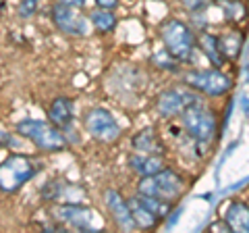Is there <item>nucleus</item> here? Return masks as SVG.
<instances>
[{
    "instance_id": "20",
    "label": "nucleus",
    "mask_w": 249,
    "mask_h": 233,
    "mask_svg": "<svg viewBox=\"0 0 249 233\" xmlns=\"http://www.w3.org/2000/svg\"><path fill=\"white\" fill-rule=\"evenodd\" d=\"M218 6L227 13V19L229 21H241L247 15L245 6L239 2V0H218Z\"/></svg>"
},
{
    "instance_id": "6",
    "label": "nucleus",
    "mask_w": 249,
    "mask_h": 233,
    "mask_svg": "<svg viewBox=\"0 0 249 233\" xmlns=\"http://www.w3.org/2000/svg\"><path fill=\"white\" fill-rule=\"evenodd\" d=\"M185 83L189 88L201 92L206 96H222L232 88L229 75L220 73L218 69H199V71H189L185 75Z\"/></svg>"
},
{
    "instance_id": "23",
    "label": "nucleus",
    "mask_w": 249,
    "mask_h": 233,
    "mask_svg": "<svg viewBox=\"0 0 249 233\" xmlns=\"http://www.w3.org/2000/svg\"><path fill=\"white\" fill-rule=\"evenodd\" d=\"M154 63H158V67L168 69V71H175V69H177V58H175L168 50H162V52L156 54V57H154Z\"/></svg>"
},
{
    "instance_id": "15",
    "label": "nucleus",
    "mask_w": 249,
    "mask_h": 233,
    "mask_svg": "<svg viewBox=\"0 0 249 233\" xmlns=\"http://www.w3.org/2000/svg\"><path fill=\"white\" fill-rule=\"evenodd\" d=\"M129 204V211H131V216H133L135 221V227H142V229H152L156 227V223H158V216H156L150 208H147L142 200L137 198H129L127 200Z\"/></svg>"
},
{
    "instance_id": "4",
    "label": "nucleus",
    "mask_w": 249,
    "mask_h": 233,
    "mask_svg": "<svg viewBox=\"0 0 249 233\" xmlns=\"http://www.w3.org/2000/svg\"><path fill=\"white\" fill-rule=\"evenodd\" d=\"M137 190H139L142 196H154V198L173 202V200H177L178 196H181L183 179H181V175L175 173V171L162 169L160 173H156V175L142 177Z\"/></svg>"
},
{
    "instance_id": "1",
    "label": "nucleus",
    "mask_w": 249,
    "mask_h": 233,
    "mask_svg": "<svg viewBox=\"0 0 249 233\" xmlns=\"http://www.w3.org/2000/svg\"><path fill=\"white\" fill-rule=\"evenodd\" d=\"M160 38L164 42L166 50L173 54L177 60H191L193 50H196V34L187 23L178 19H168L162 23L160 27Z\"/></svg>"
},
{
    "instance_id": "13",
    "label": "nucleus",
    "mask_w": 249,
    "mask_h": 233,
    "mask_svg": "<svg viewBox=\"0 0 249 233\" xmlns=\"http://www.w3.org/2000/svg\"><path fill=\"white\" fill-rule=\"evenodd\" d=\"M129 167L135 171L139 177H147V175H156L164 169V162L158 154H142L135 152L129 156Z\"/></svg>"
},
{
    "instance_id": "9",
    "label": "nucleus",
    "mask_w": 249,
    "mask_h": 233,
    "mask_svg": "<svg viewBox=\"0 0 249 233\" xmlns=\"http://www.w3.org/2000/svg\"><path fill=\"white\" fill-rule=\"evenodd\" d=\"M54 216H56L60 223H65L67 227H73L79 231H98L91 225L96 213L81 204H60L54 208Z\"/></svg>"
},
{
    "instance_id": "29",
    "label": "nucleus",
    "mask_w": 249,
    "mask_h": 233,
    "mask_svg": "<svg viewBox=\"0 0 249 233\" xmlns=\"http://www.w3.org/2000/svg\"><path fill=\"white\" fill-rule=\"evenodd\" d=\"M2 13H4V2L0 0V15H2Z\"/></svg>"
},
{
    "instance_id": "7",
    "label": "nucleus",
    "mask_w": 249,
    "mask_h": 233,
    "mask_svg": "<svg viewBox=\"0 0 249 233\" xmlns=\"http://www.w3.org/2000/svg\"><path fill=\"white\" fill-rule=\"evenodd\" d=\"M85 129L91 134V137L100 139V142H114L121 136V127L110 111L106 108H91L85 115Z\"/></svg>"
},
{
    "instance_id": "25",
    "label": "nucleus",
    "mask_w": 249,
    "mask_h": 233,
    "mask_svg": "<svg viewBox=\"0 0 249 233\" xmlns=\"http://www.w3.org/2000/svg\"><path fill=\"white\" fill-rule=\"evenodd\" d=\"M183 6L187 11H191V13H197V11H204L206 6L210 4V0H181Z\"/></svg>"
},
{
    "instance_id": "14",
    "label": "nucleus",
    "mask_w": 249,
    "mask_h": 233,
    "mask_svg": "<svg viewBox=\"0 0 249 233\" xmlns=\"http://www.w3.org/2000/svg\"><path fill=\"white\" fill-rule=\"evenodd\" d=\"M48 119H50V123H54V125L60 129L69 127V123L73 121V102L65 96L54 98L48 108Z\"/></svg>"
},
{
    "instance_id": "21",
    "label": "nucleus",
    "mask_w": 249,
    "mask_h": 233,
    "mask_svg": "<svg viewBox=\"0 0 249 233\" xmlns=\"http://www.w3.org/2000/svg\"><path fill=\"white\" fill-rule=\"evenodd\" d=\"M139 200H142L143 204L158 216V219L166 216L168 211H170V202H166V200H160V198H154V196H142V194H139Z\"/></svg>"
},
{
    "instance_id": "28",
    "label": "nucleus",
    "mask_w": 249,
    "mask_h": 233,
    "mask_svg": "<svg viewBox=\"0 0 249 233\" xmlns=\"http://www.w3.org/2000/svg\"><path fill=\"white\" fill-rule=\"evenodd\" d=\"M4 142H11V137L6 136V134H0V146H2Z\"/></svg>"
},
{
    "instance_id": "27",
    "label": "nucleus",
    "mask_w": 249,
    "mask_h": 233,
    "mask_svg": "<svg viewBox=\"0 0 249 233\" xmlns=\"http://www.w3.org/2000/svg\"><path fill=\"white\" fill-rule=\"evenodd\" d=\"M96 4L102 6V9H114L119 4V0H96Z\"/></svg>"
},
{
    "instance_id": "12",
    "label": "nucleus",
    "mask_w": 249,
    "mask_h": 233,
    "mask_svg": "<svg viewBox=\"0 0 249 233\" xmlns=\"http://www.w3.org/2000/svg\"><path fill=\"white\" fill-rule=\"evenodd\" d=\"M224 221L231 231L249 233V206L245 202H231L224 211Z\"/></svg>"
},
{
    "instance_id": "22",
    "label": "nucleus",
    "mask_w": 249,
    "mask_h": 233,
    "mask_svg": "<svg viewBox=\"0 0 249 233\" xmlns=\"http://www.w3.org/2000/svg\"><path fill=\"white\" fill-rule=\"evenodd\" d=\"M62 196V183L60 181H48L42 188V198L44 200H58Z\"/></svg>"
},
{
    "instance_id": "24",
    "label": "nucleus",
    "mask_w": 249,
    "mask_h": 233,
    "mask_svg": "<svg viewBox=\"0 0 249 233\" xmlns=\"http://www.w3.org/2000/svg\"><path fill=\"white\" fill-rule=\"evenodd\" d=\"M40 2H42V0H21V2H19V17H23V19L31 17V15L37 11Z\"/></svg>"
},
{
    "instance_id": "16",
    "label": "nucleus",
    "mask_w": 249,
    "mask_h": 233,
    "mask_svg": "<svg viewBox=\"0 0 249 233\" xmlns=\"http://www.w3.org/2000/svg\"><path fill=\"white\" fill-rule=\"evenodd\" d=\"M197 46L201 48V52L208 57V60L214 65V69H220L224 65L227 57L222 54L220 50V44H218V36H212V34H201L197 38Z\"/></svg>"
},
{
    "instance_id": "18",
    "label": "nucleus",
    "mask_w": 249,
    "mask_h": 233,
    "mask_svg": "<svg viewBox=\"0 0 249 233\" xmlns=\"http://www.w3.org/2000/svg\"><path fill=\"white\" fill-rule=\"evenodd\" d=\"M91 23H93V27L98 29V32H112V29L116 27V15L112 13V9H96V11H91Z\"/></svg>"
},
{
    "instance_id": "26",
    "label": "nucleus",
    "mask_w": 249,
    "mask_h": 233,
    "mask_svg": "<svg viewBox=\"0 0 249 233\" xmlns=\"http://www.w3.org/2000/svg\"><path fill=\"white\" fill-rule=\"evenodd\" d=\"M56 2H60V4H67V6H73V9H83L88 0H56Z\"/></svg>"
},
{
    "instance_id": "2",
    "label": "nucleus",
    "mask_w": 249,
    "mask_h": 233,
    "mask_svg": "<svg viewBox=\"0 0 249 233\" xmlns=\"http://www.w3.org/2000/svg\"><path fill=\"white\" fill-rule=\"evenodd\" d=\"M17 131L23 136L31 139L40 150L46 152H56L67 148V137H65V131H60V127H56L54 123H44V121H34V119H27V121H21L17 125Z\"/></svg>"
},
{
    "instance_id": "8",
    "label": "nucleus",
    "mask_w": 249,
    "mask_h": 233,
    "mask_svg": "<svg viewBox=\"0 0 249 233\" xmlns=\"http://www.w3.org/2000/svg\"><path fill=\"white\" fill-rule=\"evenodd\" d=\"M52 21L60 32H65L69 36H85L89 32L88 19L77 13V9H73V6H67L60 2L52 6Z\"/></svg>"
},
{
    "instance_id": "3",
    "label": "nucleus",
    "mask_w": 249,
    "mask_h": 233,
    "mask_svg": "<svg viewBox=\"0 0 249 233\" xmlns=\"http://www.w3.org/2000/svg\"><path fill=\"white\" fill-rule=\"evenodd\" d=\"M183 127L187 136L193 137L197 144H210L216 136V116L212 111H208L206 106L199 102H193L181 113Z\"/></svg>"
},
{
    "instance_id": "10",
    "label": "nucleus",
    "mask_w": 249,
    "mask_h": 233,
    "mask_svg": "<svg viewBox=\"0 0 249 233\" xmlns=\"http://www.w3.org/2000/svg\"><path fill=\"white\" fill-rule=\"evenodd\" d=\"M193 102H197L196 94H191V92H187L183 88H170L166 92H162L158 98V115L162 119H170V116L181 115Z\"/></svg>"
},
{
    "instance_id": "11",
    "label": "nucleus",
    "mask_w": 249,
    "mask_h": 233,
    "mask_svg": "<svg viewBox=\"0 0 249 233\" xmlns=\"http://www.w3.org/2000/svg\"><path fill=\"white\" fill-rule=\"evenodd\" d=\"M106 206H108V211H110V214L114 216V221L119 223V227L127 229V231L135 229V221H133V216H131L129 204L119 192H114V190L106 192Z\"/></svg>"
},
{
    "instance_id": "5",
    "label": "nucleus",
    "mask_w": 249,
    "mask_h": 233,
    "mask_svg": "<svg viewBox=\"0 0 249 233\" xmlns=\"http://www.w3.org/2000/svg\"><path fill=\"white\" fill-rule=\"evenodd\" d=\"M36 162L25 154H13L4 162H0V190L17 192L36 175Z\"/></svg>"
},
{
    "instance_id": "19",
    "label": "nucleus",
    "mask_w": 249,
    "mask_h": 233,
    "mask_svg": "<svg viewBox=\"0 0 249 233\" xmlns=\"http://www.w3.org/2000/svg\"><path fill=\"white\" fill-rule=\"evenodd\" d=\"M218 44H220V50L227 58H237L241 52V46H243V36L237 32H231L227 36L218 38Z\"/></svg>"
},
{
    "instance_id": "17",
    "label": "nucleus",
    "mask_w": 249,
    "mask_h": 233,
    "mask_svg": "<svg viewBox=\"0 0 249 233\" xmlns=\"http://www.w3.org/2000/svg\"><path fill=\"white\" fill-rule=\"evenodd\" d=\"M135 152H142V154H162V144L160 139L156 137V134L152 129H142L137 131L131 139Z\"/></svg>"
}]
</instances>
